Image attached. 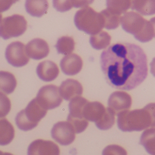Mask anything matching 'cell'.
I'll return each instance as SVG.
<instances>
[{
	"mask_svg": "<svg viewBox=\"0 0 155 155\" xmlns=\"http://www.w3.org/2000/svg\"><path fill=\"white\" fill-rule=\"evenodd\" d=\"M15 137V130L13 125L6 118L0 121V144L8 145L11 142Z\"/></svg>",
	"mask_w": 155,
	"mask_h": 155,
	"instance_id": "d6986e66",
	"label": "cell"
},
{
	"mask_svg": "<svg viewBox=\"0 0 155 155\" xmlns=\"http://www.w3.org/2000/svg\"><path fill=\"white\" fill-rule=\"evenodd\" d=\"M25 8L27 13L33 17H42L48 10L47 0H26Z\"/></svg>",
	"mask_w": 155,
	"mask_h": 155,
	"instance_id": "e0dca14e",
	"label": "cell"
},
{
	"mask_svg": "<svg viewBox=\"0 0 155 155\" xmlns=\"http://www.w3.org/2000/svg\"><path fill=\"white\" fill-rule=\"evenodd\" d=\"M0 155H14L11 153H9V152H3L1 151L0 152Z\"/></svg>",
	"mask_w": 155,
	"mask_h": 155,
	"instance_id": "d590c367",
	"label": "cell"
},
{
	"mask_svg": "<svg viewBox=\"0 0 155 155\" xmlns=\"http://www.w3.org/2000/svg\"><path fill=\"white\" fill-rule=\"evenodd\" d=\"M36 72L41 80L45 82H50L57 77L59 70L54 62L45 61L38 64Z\"/></svg>",
	"mask_w": 155,
	"mask_h": 155,
	"instance_id": "9a60e30c",
	"label": "cell"
},
{
	"mask_svg": "<svg viewBox=\"0 0 155 155\" xmlns=\"http://www.w3.org/2000/svg\"><path fill=\"white\" fill-rule=\"evenodd\" d=\"M100 65L107 83L117 89H133L148 75L146 54L134 44H113L102 53Z\"/></svg>",
	"mask_w": 155,
	"mask_h": 155,
	"instance_id": "6da1fadb",
	"label": "cell"
},
{
	"mask_svg": "<svg viewBox=\"0 0 155 155\" xmlns=\"http://www.w3.org/2000/svg\"><path fill=\"white\" fill-rule=\"evenodd\" d=\"M106 109L100 102L88 101L84 107L83 115L88 121L96 123L101 119Z\"/></svg>",
	"mask_w": 155,
	"mask_h": 155,
	"instance_id": "2e32d148",
	"label": "cell"
},
{
	"mask_svg": "<svg viewBox=\"0 0 155 155\" xmlns=\"http://www.w3.org/2000/svg\"><path fill=\"white\" fill-rule=\"evenodd\" d=\"M122 29L141 42H147L154 37L153 28L150 21L143 18L140 14L133 12H126L121 17Z\"/></svg>",
	"mask_w": 155,
	"mask_h": 155,
	"instance_id": "3957f363",
	"label": "cell"
},
{
	"mask_svg": "<svg viewBox=\"0 0 155 155\" xmlns=\"http://www.w3.org/2000/svg\"><path fill=\"white\" fill-rule=\"evenodd\" d=\"M111 39L112 37L108 33L102 31L91 36L90 43L93 48L101 50L106 48L110 44Z\"/></svg>",
	"mask_w": 155,
	"mask_h": 155,
	"instance_id": "cb8c5ba5",
	"label": "cell"
},
{
	"mask_svg": "<svg viewBox=\"0 0 155 155\" xmlns=\"http://www.w3.org/2000/svg\"><path fill=\"white\" fill-rule=\"evenodd\" d=\"M75 45V42L72 37L63 36L58 39L55 47L58 54L68 55L74 50Z\"/></svg>",
	"mask_w": 155,
	"mask_h": 155,
	"instance_id": "d4e9b609",
	"label": "cell"
},
{
	"mask_svg": "<svg viewBox=\"0 0 155 155\" xmlns=\"http://www.w3.org/2000/svg\"><path fill=\"white\" fill-rule=\"evenodd\" d=\"M94 0H71L73 7L75 8H82L88 7L93 3Z\"/></svg>",
	"mask_w": 155,
	"mask_h": 155,
	"instance_id": "1f68e13d",
	"label": "cell"
},
{
	"mask_svg": "<svg viewBox=\"0 0 155 155\" xmlns=\"http://www.w3.org/2000/svg\"><path fill=\"white\" fill-rule=\"evenodd\" d=\"M59 90L64 100L69 101L76 97L82 95L83 87L81 84L77 80L68 79L62 83Z\"/></svg>",
	"mask_w": 155,
	"mask_h": 155,
	"instance_id": "5bb4252c",
	"label": "cell"
},
{
	"mask_svg": "<svg viewBox=\"0 0 155 155\" xmlns=\"http://www.w3.org/2000/svg\"><path fill=\"white\" fill-rule=\"evenodd\" d=\"M150 73L155 77V58L152 60V61L150 63Z\"/></svg>",
	"mask_w": 155,
	"mask_h": 155,
	"instance_id": "836d02e7",
	"label": "cell"
},
{
	"mask_svg": "<svg viewBox=\"0 0 155 155\" xmlns=\"http://www.w3.org/2000/svg\"><path fill=\"white\" fill-rule=\"evenodd\" d=\"M19 0H0V11L4 12L10 8L12 5Z\"/></svg>",
	"mask_w": 155,
	"mask_h": 155,
	"instance_id": "d6a6232c",
	"label": "cell"
},
{
	"mask_svg": "<svg viewBox=\"0 0 155 155\" xmlns=\"http://www.w3.org/2000/svg\"><path fill=\"white\" fill-rule=\"evenodd\" d=\"M59 146L50 140L38 139L32 142L28 148L27 155H60Z\"/></svg>",
	"mask_w": 155,
	"mask_h": 155,
	"instance_id": "30bf717a",
	"label": "cell"
},
{
	"mask_svg": "<svg viewBox=\"0 0 155 155\" xmlns=\"http://www.w3.org/2000/svg\"><path fill=\"white\" fill-rule=\"evenodd\" d=\"M76 132L68 122L60 121L54 124L51 131L52 138L61 145L67 146L73 142Z\"/></svg>",
	"mask_w": 155,
	"mask_h": 155,
	"instance_id": "9c48e42d",
	"label": "cell"
},
{
	"mask_svg": "<svg viewBox=\"0 0 155 155\" xmlns=\"http://www.w3.org/2000/svg\"><path fill=\"white\" fill-rule=\"evenodd\" d=\"M36 98L42 107L46 110L56 108L63 102L59 88L54 84H48L41 87Z\"/></svg>",
	"mask_w": 155,
	"mask_h": 155,
	"instance_id": "52a82bcc",
	"label": "cell"
},
{
	"mask_svg": "<svg viewBox=\"0 0 155 155\" xmlns=\"http://www.w3.org/2000/svg\"><path fill=\"white\" fill-rule=\"evenodd\" d=\"M116 115L118 128L123 132L140 131L155 127L154 119L146 105L141 109L123 110Z\"/></svg>",
	"mask_w": 155,
	"mask_h": 155,
	"instance_id": "7a4b0ae2",
	"label": "cell"
},
{
	"mask_svg": "<svg viewBox=\"0 0 155 155\" xmlns=\"http://www.w3.org/2000/svg\"><path fill=\"white\" fill-rule=\"evenodd\" d=\"M102 155H127V152L123 147L116 144H112L103 149Z\"/></svg>",
	"mask_w": 155,
	"mask_h": 155,
	"instance_id": "f1b7e54d",
	"label": "cell"
},
{
	"mask_svg": "<svg viewBox=\"0 0 155 155\" xmlns=\"http://www.w3.org/2000/svg\"><path fill=\"white\" fill-rule=\"evenodd\" d=\"M88 101L81 96H78L71 100L69 104V115L73 117L85 118L83 115L84 107Z\"/></svg>",
	"mask_w": 155,
	"mask_h": 155,
	"instance_id": "ffe728a7",
	"label": "cell"
},
{
	"mask_svg": "<svg viewBox=\"0 0 155 155\" xmlns=\"http://www.w3.org/2000/svg\"><path fill=\"white\" fill-rule=\"evenodd\" d=\"M108 107L112 109L115 114L123 110H128L132 104L130 95L124 91H116L113 93L108 98Z\"/></svg>",
	"mask_w": 155,
	"mask_h": 155,
	"instance_id": "8fae6325",
	"label": "cell"
},
{
	"mask_svg": "<svg viewBox=\"0 0 155 155\" xmlns=\"http://www.w3.org/2000/svg\"><path fill=\"white\" fill-rule=\"evenodd\" d=\"M27 28V22L24 16L13 15L1 19L0 35L4 40L18 37L24 34Z\"/></svg>",
	"mask_w": 155,
	"mask_h": 155,
	"instance_id": "8992f818",
	"label": "cell"
},
{
	"mask_svg": "<svg viewBox=\"0 0 155 155\" xmlns=\"http://www.w3.org/2000/svg\"><path fill=\"white\" fill-rule=\"evenodd\" d=\"M1 117H4L10 111L11 104L9 99L2 92H1Z\"/></svg>",
	"mask_w": 155,
	"mask_h": 155,
	"instance_id": "4dcf8cb0",
	"label": "cell"
},
{
	"mask_svg": "<svg viewBox=\"0 0 155 155\" xmlns=\"http://www.w3.org/2000/svg\"><path fill=\"white\" fill-rule=\"evenodd\" d=\"M107 9L111 13L121 15L131 7L130 0H106Z\"/></svg>",
	"mask_w": 155,
	"mask_h": 155,
	"instance_id": "603a6c76",
	"label": "cell"
},
{
	"mask_svg": "<svg viewBox=\"0 0 155 155\" xmlns=\"http://www.w3.org/2000/svg\"><path fill=\"white\" fill-rule=\"evenodd\" d=\"M60 67L62 72L69 76H73L78 74L83 68L82 58L76 54L65 56L61 60Z\"/></svg>",
	"mask_w": 155,
	"mask_h": 155,
	"instance_id": "4fadbf2b",
	"label": "cell"
},
{
	"mask_svg": "<svg viewBox=\"0 0 155 155\" xmlns=\"http://www.w3.org/2000/svg\"><path fill=\"white\" fill-rule=\"evenodd\" d=\"M147 153L155 155V128H151L143 131L140 137V142Z\"/></svg>",
	"mask_w": 155,
	"mask_h": 155,
	"instance_id": "7402d4cb",
	"label": "cell"
},
{
	"mask_svg": "<svg viewBox=\"0 0 155 155\" xmlns=\"http://www.w3.org/2000/svg\"><path fill=\"white\" fill-rule=\"evenodd\" d=\"M47 113V110L42 107L36 97L28 104L25 109L18 112L15 117V124L21 130H31L38 125Z\"/></svg>",
	"mask_w": 155,
	"mask_h": 155,
	"instance_id": "277c9868",
	"label": "cell"
},
{
	"mask_svg": "<svg viewBox=\"0 0 155 155\" xmlns=\"http://www.w3.org/2000/svg\"><path fill=\"white\" fill-rule=\"evenodd\" d=\"M132 10H135L143 15L155 14V0H130Z\"/></svg>",
	"mask_w": 155,
	"mask_h": 155,
	"instance_id": "ac0fdd59",
	"label": "cell"
},
{
	"mask_svg": "<svg viewBox=\"0 0 155 155\" xmlns=\"http://www.w3.org/2000/svg\"><path fill=\"white\" fill-rule=\"evenodd\" d=\"M5 57L9 64L16 68L23 67L29 61L26 47L20 41L13 42L7 46Z\"/></svg>",
	"mask_w": 155,
	"mask_h": 155,
	"instance_id": "ba28073f",
	"label": "cell"
},
{
	"mask_svg": "<svg viewBox=\"0 0 155 155\" xmlns=\"http://www.w3.org/2000/svg\"><path fill=\"white\" fill-rule=\"evenodd\" d=\"M53 6L57 11L60 12L69 11L73 7L71 0H53Z\"/></svg>",
	"mask_w": 155,
	"mask_h": 155,
	"instance_id": "f546056e",
	"label": "cell"
},
{
	"mask_svg": "<svg viewBox=\"0 0 155 155\" xmlns=\"http://www.w3.org/2000/svg\"><path fill=\"white\" fill-rule=\"evenodd\" d=\"M26 52L29 57L35 60H40L47 57L50 48L47 42L40 38H36L27 43Z\"/></svg>",
	"mask_w": 155,
	"mask_h": 155,
	"instance_id": "7c38bea8",
	"label": "cell"
},
{
	"mask_svg": "<svg viewBox=\"0 0 155 155\" xmlns=\"http://www.w3.org/2000/svg\"><path fill=\"white\" fill-rule=\"evenodd\" d=\"M74 23L78 30L91 35L99 33L105 28L101 14L88 6L76 12Z\"/></svg>",
	"mask_w": 155,
	"mask_h": 155,
	"instance_id": "5b68a950",
	"label": "cell"
},
{
	"mask_svg": "<svg viewBox=\"0 0 155 155\" xmlns=\"http://www.w3.org/2000/svg\"><path fill=\"white\" fill-rule=\"evenodd\" d=\"M67 122L72 125L77 134L82 133L84 131L88 125V121L85 118H75L70 115H68L67 117Z\"/></svg>",
	"mask_w": 155,
	"mask_h": 155,
	"instance_id": "83f0119b",
	"label": "cell"
},
{
	"mask_svg": "<svg viewBox=\"0 0 155 155\" xmlns=\"http://www.w3.org/2000/svg\"><path fill=\"white\" fill-rule=\"evenodd\" d=\"M17 85L15 77L11 73L5 71L0 72V88L7 94H12Z\"/></svg>",
	"mask_w": 155,
	"mask_h": 155,
	"instance_id": "44dd1931",
	"label": "cell"
},
{
	"mask_svg": "<svg viewBox=\"0 0 155 155\" xmlns=\"http://www.w3.org/2000/svg\"><path fill=\"white\" fill-rule=\"evenodd\" d=\"M104 20L105 28L108 30L115 29L118 28L120 22L121 15H116L111 13L107 9L100 12Z\"/></svg>",
	"mask_w": 155,
	"mask_h": 155,
	"instance_id": "4316f807",
	"label": "cell"
},
{
	"mask_svg": "<svg viewBox=\"0 0 155 155\" xmlns=\"http://www.w3.org/2000/svg\"><path fill=\"white\" fill-rule=\"evenodd\" d=\"M115 112L109 107L107 108L101 119L95 123L97 127L101 130H108L112 127L115 121Z\"/></svg>",
	"mask_w": 155,
	"mask_h": 155,
	"instance_id": "484cf974",
	"label": "cell"
},
{
	"mask_svg": "<svg viewBox=\"0 0 155 155\" xmlns=\"http://www.w3.org/2000/svg\"><path fill=\"white\" fill-rule=\"evenodd\" d=\"M151 25H152V28H153V31H154V37L155 38V17L151 18L150 20Z\"/></svg>",
	"mask_w": 155,
	"mask_h": 155,
	"instance_id": "e575fe53",
	"label": "cell"
}]
</instances>
